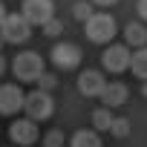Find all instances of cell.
Returning <instances> with one entry per match:
<instances>
[{"mask_svg":"<svg viewBox=\"0 0 147 147\" xmlns=\"http://www.w3.org/2000/svg\"><path fill=\"white\" fill-rule=\"evenodd\" d=\"M20 110L26 113L29 121H46V118H52V113H55V101H52L49 92L32 90V92H23V107H20Z\"/></svg>","mask_w":147,"mask_h":147,"instance_id":"6da1fadb","label":"cell"},{"mask_svg":"<svg viewBox=\"0 0 147 147\" xmlns=\"http://www.w3.org/2000/svg\"><path fill=\"white\" fill-rule=\"evenodd\" d=\"M84 29H87V38L92 43H110L113 35H115V20L107 12H92L84 20Z\"/></svg>","mask_w":147,"mask_h":147,"instance_id":"7a4b0ae2","label":"cell"},{"mask_svg":"<svg viewBox=\"0 0 147 147\" xmlns=\"http://www.w3.org/2000/svg\"><path fill=\"white\" fill-rule=\"evenodd\" d=\"M12 72L20 84H35L38 75L43 72V58L38 52H20L15 61H12Z\"/></svg>","mask_w":147,"mask_h":147,"instance_id":"3957f363","label":"cell"},{"mask_svg":"<svg viewBox=\"0 0 147 147\" xmlns=\"http://www.w3.org/2000/svg\"><path fill=\"white\" fill-rule=\"evenodd\" d=\"M0 35H3L6 43H26L32 35V26L23 15H6L3 23H0Z\"/></svg>","mask_w":147,"mask_h":147,"instance_id":"277c9868","label":"cell"},{"mask_svg":"<svg viewBox=\"0 0 147 147\" xmlns=\"http://www.w3.org/2000/svg\"><path fill=\"white\" fill-rule=\"evenodd\" d=\"M29 26H43L49 18H55V3L52 0H23V12H20Z\"/></svg>","mask_w":147,"mask_h":147,"instance_id":"5b68a950","label":"cell"},{"mask_svg":"<svg viewBox=\"0 0 147 147\" xmlns=\"http://www.w3.org/2000/svg\"><path fill=\"white\" fill-rule=\"evenodd\" d=\"M101 66L107 69V72H124L127 66H130V49L124 46V43H115V46H107L104 52H101Z\"/></svg>","mask_w":147,"mask_h":147,"instance_id":"8992f818","label":"cell"},{"mask_svg":"<svg viewBox=\"0 0 147 147\" xmlns=\"http://www.w3.org/2000/svg\"><path fill=\"white\" fill-rule=\"evenodd\" d=\"M9 138L15 147H29L38 141V124L29 121V118H18L9 124Z\"/></svg>","mask_w":147,"mask_h":147,"instance_id":"52a82bcc","label":"cell"},{"mask_svg":"<svg viewBox=\"0 0 147 147\" xmlns=\"http://www.w3.org/2000/svg\"><path fill=\"white\" fill-rule=\"evenodd\" d=\"M52 63L58 69H75L81 63V49L75 43H55L52 49Z\"/></svg>","mask_w":147,"mask_h":147,"instance_id":"ba28073f","label":"cell"},{"mask_svg":"<svg viewBox=\"0 0 147 147\" xmlns=\"http://www.w3.org/2000/svg\"><path fill=\"white\" fill-rule=\"evenodd\" d=\"M23 107V90L18 84H3L0 87V115H15Z\"/></svg>","mask_w":147,"mask_h":147,"instance_id":"9c48e42d","label":"cell"},{"mask_svg":"<svg viewBox=\"0 0 147 147\" xmlns=\"http://www.w3.org/2000/svg\"><path fill=\"white\" fill-rule=\"evenodd\" d=\"M104 75L98 69H84L81 75H78V92L81 95H87V98H98L101 95V90H104Z\"/></svg>","mask_w":147,"mask_h":147,"instance_id":"30bf717a","label":"cell"},{"mask_svg":"<svg viewBox=\"0 0 147 147\" xmlns=\"http://www.w3.org/2000/svg\"><path fill=\"white\" fill-rule=\"evenodd\" d=\"M101 104L107 107V110H113V107H121L124 101H127V87L121 84V81H113V84H104V90H101Z\"/></svg>","mask_w":147,"mask_h":147,"instance_id":"8fae6325","label":"cell"},{"mask_svg":"<svg viewBox=\"0 0 147 147\" xmlns=\"http://www.w3.org/2000/svg\"><path fill=\"white\" fill-rule=\"evenodd\" d=\"M124 40H127V46L141 49V46H147V29L141 23H127L124 26Z\"/></svg>","mask_w":147,"mask_h":147,"instance_id":"7c38bea8","label":"cell"},{"mask_svg":"<svg viewBox=\"0 0 147 147\" xmlns=\"http://www.w3.org/2000/svg\"><path fill=\"white\" fill-rule=\"evenodd\" d=\"M127 69H133L136 78L147 81V46H141V49H136V52L130 55V66H127Z\"/></svg>","mask_w":147,"mask_h":147,"instance_id":"4fadbf2b","label":"cell"},{"mask_svg":"<svg viewBox=\"0 0 147 147\" xmlns=\"http://www.w3.org/2000/svg\"><path fill=\"white\" fill-rule=\"evenodd\" d=\"M69 147H101V136L95 130H78L75 136H72Z\"/></svg>","mask_w":147,"mask_h":147,"instance_id":"5bb4252c","label":"cell"},{"mask_svg":"<svg viewBox=\"0 0 147 147\" xmlns=\"http://www.w3.org/2000/svg\"><path fill=\"white\" fill-rule=\"evenodd\" d=\"M110 124H113V113H110L107 107H98V110L92 113V130H95V133H107Z\"/></svg>","mask_w":147,"mask_h":147,"instance_id":"9a60e30c","label":"cell"},{"mask_svg":"<svg viewBox=\"0 0 147 147\" xmlns=\"http://www.w3.org/2000/svg\"><path fill=\"white\" fill-rule=\"evenodd\" d=\"M130 130H133V124H130V118H124V115H113V124H110V136H115V138H127L130 136Z\"/></svg>","mask_w":147,"mask_h":147,"instance_id":"2e32d148","label":"cell"},{"mask_svg":"<svg viewBox=\"0 0 147 147\" xmlns=\"http://www.w3.org/2000/svg\"><path fill=\"white\" fill-rule=\"evenodd\" d=\"M43 147H66L63 133H61V130H49V133L43 136Z\"/></svg>","mask_w":147,"mask_h":147,"instance_id":"e0dca14e","label":"cell"},{"mask_svg":"<svg viewBox=\"0 0 147 147\" xmlns=\"http://www.w3.org/2000/svg\"><path fill=\"white\" fill-rule=\"evenodd\" d=\"M72 15H75V20H87L90 15H92V3H87V0H78L75 6H72Z\"/></svg>","mask_w":147,"mask_h":147,"instance_id":"ac0fdd59","label":"cell"},{"mask_svg":"<svg viewBox=\"0 0 147 147\" xmlns=\"http://www.w3.org/2000/svg\"><path fill=\"white\" fill-rule=\"evenodd\" d=\"M58 87V78L55 75H49V72H40V75H38V90L40 92H52Z\"/></svg>","mask_w":147,"mask_h":147,"instance_id":"d6986e66","label":"cell"},{"mask_svg":"<svg viewBox=\"0 0 147 147\" xmlns=\"http://www.w3.org/2000/svg\"><path fill=\"white\" fill-rule=\"evenodd\" d=\"M40 29H43V35H49V38H58V35L63 32V23H61L58 18H49V20H46Z\"/></svg>","mask_w":147,"mask_h":147,"instance_id":"ffe728a7","label":"cell"},{"mask_svg":"<svg viewBox=\"0 0 147 147\" xmlns=\"http://www.w3.org/2000/svg\"><path fill=\"white\" fill-rule=\"evenodd\" d=\"M138 15L147 20V0H138Z\"/></svg>","mask_w":147,"mask_h":147,"instance_id":"44dd1931","label":"cell"},{"mask_svg":"<svg viewBox=\"0 0 147 147\" xmlns=\"http://www.w3.org/2000/svg\"><path fill=\"white\" fill-rule=\"evenodd\" d=\"M90 3H95V6H113L115 0H90Z\"/></svg>","mask_w":147,"mask_h":147,"instance_id":"7402d4cb","label":"cell"},{"mask_svg":"<svg viewBox=\"0 0 147 147\" xmlns=\"http://www.w3.org/2000/svg\"><path fill=\"white\" fill-rule=\"evenodd\" d=\"M6 15H9V12H6V6L0 3V23H3V18H6Z\"/></svg>","mask_w":147,"mask_h":147,"instance_id":"603a6c76","label":"cell"},{"mask_svg":"<svg viewBox=\"0 0 147 147\" xmlns=\"http://www.w3.org/2000/svg\"><path fill=\"white\" fill-rule=\"evenodd\" d=\"M6 72V61H3V55H0V75Z\"/></svg>","mask_w":147,"mask_h":147,"instance_id":"cb8c5ba5","label":"cell"},{"mask_svg":"<svg viewBox=\"0 0 147 147\" xmlns=\"http://www.w3.org/2000/svg\"><path fill=\"white\" fill-rule=\"evenodd\" d=\"M141 95H144V98H147V81H144V87H141Z\"/></svg>","mask_w":147,"mask_h":147,"instance_id":"d4e9b609","label":"cell"},{"mask_svg":"<svg viewBox=\"0 0 147 147\" xmlns=\"http://www.w3.org/2000/svg\"><path fill=\"white\" fill-rule=\"evenodd\" d=\"M3 43H6V40H3V35H0V46H3Z\"/></svg>","mask_w":147,"mask_h":147,"instance_id":"484cf974","label":"cell"}]
</instances>
